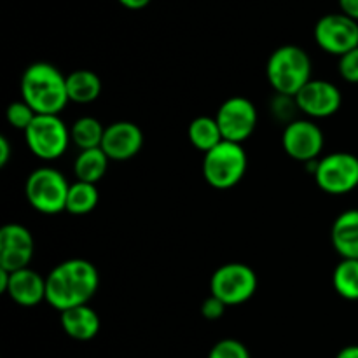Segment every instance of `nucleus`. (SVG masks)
<instances>
[{"mask_svg":"<svg viewBox=\"0 0 358 358\" xmlns=\"http://www.w3.org/2000/svg\"><path fill=\"white\" fill-rule=\"evenodd\" d=\"M103 135V124L98 119L91 117V115H84V117L77 119L72 124V128H70V138H72V142L80 150L98 149V147H101Z\"/></svg>","mask_w":358,"mask_h":358,"instance_id":"22","label":"nucleus"},{"mask_svg":"<svg viewBox=\"0 0 358 358\" xmlns=\"http://www.w3.org/2000/svg\"><path fill=\"white\" fill-rule=\"evenodd\" d=\"M121 6H124L126 9H131V10H140L143 7H147L150 3V0H119Z\"/></svg>","mask_w":358,"mask_h":358,"instance_id":"30","label":"nucleus"},{"mask_svg":"<svg viewBox=\"0 0 358 358\" xmlns=\"http://www.w3.org/2000/svg\"><path fill=\"white\" fill-rule=\"evenodd\" d=\"M10 143L7 140V136H0V168H6L7 163L10 161Z\"/></svg>","mask_w":358,"mask_h":358,"instance_id":"28","label":"nucleus"},{"mask_svg":"<svg viewBox=\"0 0 358 358\" xmlns=\"http://www.w3.org/2000/svg\"><path fill=\"white\" fill-rule=\"evenodd\" d=\"M339 73L346 83L358 84V48L339 58Z\"/></svg>","mask_w":358,"mask_h":358,"instance_id":"26","label":"nucleus"},{"mask_svg":"<svg viewBox=\"0 0 358 358\" xmlns=\"http://www.w3.org/2000/svg\"><path fill=\"white\" fill-rule=\"evenodd\" d=\"M224 140L243 143L254 135L259 115L252 100L245 96H231L219 107L215 115Z\"/></svg>","mask_w":358,"mask_h":358,"instance_id":"10","label":"nucleus"},{"mask_svg":"<svg viewBox=\"0 0 358 358\" xmlns=\"http://www.w3.org/2000/svg\"><path fill=\"white\" fill-rule=\"evenodd\" d=\"M143 147V131L131 121L112 122L105 128L101 150L112 161H128Z\"/></svg>","mask_w":358,"mask_h":358,"instance_id":"14","label":"nucleus"},{"mask_svg":"<svg viewBox=\"0 0 358 358\" xmlns=\"http://www.w3.org/2000/svg\"><path fill=\"white\" fill-rule=\"evenodd\" d=\"M9 278H10V273L0 268V290H2V294L7 292V287H9Z\"/></svg>","mask_w":358,"mask_h":358,"instance_id":"32","label":"nucleus"},{"mask_svg":"<svg viewBox=\"0 0 358 358\" xmlns=\"http://www.w3.org/2000/svg\"><path fill=\"white\" fill-rule=\"evenodd\" d=\"M226 304L222 303L220 299H217L215 296H210L203 301L201 304V315L206 318V320L213 322V320H219V318L224 317L226 313Z\"/></svg>","mask_w":358,"mask_h":358,"instance_id":"27","label":"nucleus"},{"mask_svg":"<svg viewBox=\"0 0 358 358\" xmlns=\"http://www.w3.org/2000/svg\"><path fill=\"white\" fill-rule=\"evenodd\" d=\"M100 315L91 306L72 308L62 313V327L69 338L76 341H91L100 332Z\"/></svg>","mask_w":358,"mask_h":358,"instance_id":"17","label":"nucleus"},{"mask_svg":"<svg viewBox=\"0 0 358 358\" xmlns=\"http://www.w3.org/2000/svg\"><path fill=\"white\" fill-rule=\"evenodd\" d=\"M20 90L21 100L27 101L38 115H59L70 101L66 76L48 62H37L27 66Z\"/></svg>","mask_w":358,"mask_h":358,"instance_id":"2","label":"nucleus"},{"mask_svg":"<svg viewBox=\"0 0 358 358\" xmlns=\"http://www.w3.org/2000/svg\"><path fill=\"white\" fill-rule=\"evenodd\" d=\"M34 236L27 227L6 224L0 229V268L9 273L27 269L34 259Z\"/></svg>","mask_w":358,"mask_h":358,"instance_id":"13","label":"nucleus"},{"mask_svg":"<svg viewBox=\"0 0 358 358\" xmlns=\"http://www.w3.org/2000/svg\"><path fill=\"white\" fill-rule=\"evenodd\" d=\"M266 77L280 96L294 98L311 80V58L299 45H282L269 56Z\"/></svg>","mask_w":358,"mask_h":358,"instance_id":"3","label":"nucleus"},{"mask_svg":"<svg viewBox=\"0 0 358 358\" xmlns=\"http://www.w3.org/2000/svg\"><path fill=\"white\" fill-rule=\"evenodd\" d=\"M336 358H358V345L345 346V348L336 355Z\"/></svg>","mask_w":358,"mask_h":358,"instance_id":"31","label":"nucleus"},{"mask_svg":"<svg viewBox=\"0 0 358 358\" xmlns=\"http://www.w3.org/2000/svg\"><path fill=\"white\" fill-rule=\"evenodd\" d=\"M6 294L13 303L23 308L38 306L45 301V278L30 268L14 271L10 273Z\"/></svg>","mask_w":358,"mask_h":358,"instance_id":"15","label":"nucleus"},{"mask_svg":"<svg viewBox=\"0 0 358 358\" xmlns=\"http://www.w3.org/2000/svg\"><path fill=\"white\" fill-rule=\"evenodd\" d=\"M331 241L341 259L358 261V208L346 210L338 215L332 224Z\"/></svg>","mask_w":358,"mask_h":358,"instance_id":"16","label":"nucleus"},{"mask_svg":"<svg viewBox=\"0 0 358 358\" xmlns=\"http://www.w3.org/2000/svg\"><path fill=\"white\" fill-rule=\"evenodd\" d=\"M98 201H100V192H98L96 184L76 180L73 184H70L65 212L72 213V215H86L96 208Z\"/></svg>","mask_w":358,"mask_h":358,"instance_id":"21","label":"nucleus"},{"mask_svg":"<svg viewBox=\"0 0 358 358\" xmlns=\"http://www.w3.org/2000/svg\"><path fill=\"white\" fill-rule=\"evenodd\" d=\"M247 166L248 157L243 143L224 140L203 157V177L213 189L227 191L243 180Z\"/></svg>","mask_w":358,"mask_h":358,"instance_id":"4","label":"nucleus"},{"mask_svg":"<svg viewBox=\"0 0 358 358\" xmlns=\"http://www.w3.org/2000/svg\"><path fill=\"white\" fill-rule=\"evenodd\" d=\"M24 140L35 157L55 161L66 152L70 143V129L59 115H35L34 122L24 131Z\"/></svg>","mask_w":358,"mask_h":358,"instance_id":"7","label":"nucleus"},{"mask_svg":"<svg viewBox=\"0 0 358 358\" xmlns=\"http://www.w3.org/2000/svg\"><path fill=\"white\" fill-rule=\"evenodd\" d=\"M70 184L62 171L42 166L31 171L24 184V196L31 208L44 215H56L66 210Z\"/></svg>","mask_w":358,"mask_h":358,"instance_id":"5","label":"nucleus"},{"mask_svg":"<svg viewBox=\"0 0 358 358\" xmlns=\"http://www.w3.org/2000/svg\"><path fill=\"white\" fill-rule=\"evenodd\" d=\"M296 107L313 119H325L334 115L341 108L343 96L336 84L322 79H311L294 96Z\"/></svg>","mask_w":358,"mask_h":358,"instance_id":"12","label":"nucleus"},{"mask_svg":"<svg viewBox=\"0 0 358 358\" xmlns=\"http://www.w3.org/2000/svg\"><path fill=\"white\" fill-rule=\"evenodd\" d=\"M315 42L325 52L341 58L358 48V21L343 13L325 14L315 24Z\"/></svg>","mask_w":358,"mask_h":358,"instance_id":"9","label":"nucleus"},{"mask_svg":"<svg viewBox=\"0 0 358 358\" xmlns=\"http://www.w3.org/2000/svg\"><path fill=\"white\" fill-rule=\"evenodd\" d=\"M341 13L358 21V0H339Z\"/></svg>","mask_w":358,"mask_h":358,"instance_id":"29","label":"nucleus"},{"mask_svg":"<svg viewBox=\"0 0 358 358\" xmlns=\"http://www.w3.org/2000/svg\"><path fill=\"white\" fill-rule=\"evenodd\" d=\"M35 112L27 101L20 100V101H14L7 107V122H9L13 128L21 129V131H27L28 126L34 122L35 119Z\"/></svg>","mask_w":358,"mask_h":358,"instance_id":"24","label":"nucleus"},{"mask_svg":"<svg viewBox=\"0 0 358 358\" xmlns=\"http://www.w3.org/2000/svg\"><path fill=\"white\" fill-rule=\"evenodd\" d=\"M100 287V273L86 259H69L45 276V303L59 313L84 306Z\"/></svg>","mask_w":358,"mask_h":358,"instance_id":"1","label":"nucleus"},{"mask_svg":"<svg viewBox=\"0 0 358 358\" xmlns=\"http://www.w3.org/2000/svg\"><path fill=\"white\" fill-rule=\"evenodd\" d=\"M313 177L318 187L327 194H348L358 187V157L352 152L324 156L318 159Z\"/></svg>","mask_w":358,"mask_h":358,"instance_id":"8","label":"nucleus"},{"mask_svg":"<svg viewBox=\"0 0 358 358\" xmlns=\"http://www.w3.org/2000/svg\"><path fill=\"white\" fill-rule=\"evenodd\" d=\"M108 156L98 149H87L80 150L79 156L76 157L73 163V173L79 182H87V184H98L101 178L105 177L108 168Z\"/></svg>","mask_w":358,"mask_h":358,"instance_id":"19","label":"nucleus"},{"mask_svg":"<svg viewBox=\"0 0 358 358\" xmlns=\"http://www.w3.org/2000/svg\"><path fill=\"white\" fill-rule=\"evenodd\" d=\"M69 100L73 103H93L101 94V79L93 70L79 69L66 76Z\"/></svg>","mask_w":358,"mask_h":358,"instance_id":"18","label":"nucleus"},{"mask_svg":"<svg viewBox=\"0 0 358 358\" xmlns=\"http://www.w3.org/2000/svg\"><path fill=\"white\" fill-rule=\"evenodd\" d=\"M332 285L338 296L346 301H358V261L341 259L332 273Z\"/></svg>","mask_w":358,"mask_h":358,"instance_id":"23","label":"nucleus"},{"mask_svg":"<svg viewBox=\"0 0 358 358\" xmlns=\"http://www.w3.org/2000/svg\"><path fill=\"white\" fill-rule=\"evenodd\" d=\"M208 358H252L247 346L238 339H220L212 346Z\"/></svg>","mask_w":358,"mask_h":358,"instance_id":"25","label":"nucleus"},{"mask_svg":"<svg viewBox=\"0 0 358 358\" xmlns=\"http://www.w3.org/2000/svg\"><path fill=\"white\" fill-rule=\"evenodd\" d=\"M257 290V275L243 262L222 264L210 278V292L226 306H240Z\"/></svg>","mask_w":358,"mask_h":358,"instance_id":"6","label":"nucleus"},{"mask_svg":"<svg viewBox=\"0 0 358 358\" xmlns=\"http://www.w3.org/2000/svg\"><path fill=\"white\" fill-rule=\"evenodd\" d=\"M187 136L192 147L205 154L219 145L220 142H224L219 122L215 117H208V115H199V117L192 119L187 128Z\"/></svg>","mask_w":358,"mask_h":358,"instance_id":"20","label":"nucleus"},{"mask_svg":"<svg viewBox=\"0 0 358 358\" xmlns=\"http://www.w3.org/2000/svg\"><path fill=\"white\" fill-rule=\"evenodd\" d=\"M325 136L318 124L308 119L299 121H290L283 129L282 145L287 156L301 163H310V161L320 159V154L324 150Z\"/></svg>","mask_w":358,"mask_h":358,"instance_id":"11","label":"nucleus"}]
</instances>
